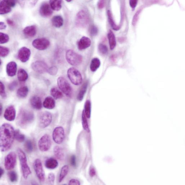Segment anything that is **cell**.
<instances>
[{
	"label": "cell",
	"instance_id": "22",
	"mask_svg": "<svg viewBox=\"0 0 185 185\" xmlns=\"http://www.w3.org/2000/svg\"><path fill=\"white\" fill-rule=\"evenodd\" d=\"M43 105L44 108L47 109H53L55 106V100L52 97H48L45 98L43 102Z\"/></svg>",
	"mask_w": 185,
	"mask_h": 185
},
{
	"label": "cell",
	"instance_id": "40",
	"mask_svg": "<svg viewBox=\"0 0 185 185\" xmlns=\"http://www.w3.org/2000/svg\"><path fill=\"white\" fill-rule=\"evenodd\" d=\"M8 176L11 182H15L17 181L18 176L17 173L15 171H12L8 172Z\"/></svg>",
	"mask_w": 185,
	"mask_h": 185
},
{
	"label": "cell",
	"instance_id": "33",
	"mask_svg": "<svg viewBox=\"0 0 185 185\" xmlns=\"http://www.w3.org/2000/svg\"><path fill=\"white\" fill-rule=\"evenodd\" d=\"M69 172V167L68 165H66L62 167L60 170V173L59 178V182H61L64 179L65 177L68 174Z\"/></svg>",
	"mask_w": 185,
	"mask_h": 185
},
{
	"label": "cell",
	"instance_id": "8",
	"mask_svg": "<svg viewBox=\"0 0 185 185\" xmlns=\"http://www.w3.org/2000/svg\"><path fill=\"white\" fill-rule=\"evenodd\" d=\"M52 141L51 136L46 134L43 136L40 139L38 143L39 149L41 152L47 151L51 148Z\"/></svg>",
	"mask_w": 185,
	"mask_h": 185
},
{
	"label": "cell",
	"instance_id": "53",
	"mask_svg": "<svg viewBox=\"0 0 185 185\" xmlns=\"http://www.w3.org/2000/svg\"><path fill=\"white\" fill-rule=\"evenodd\" d=\"M96 172L93 167H91L89 170V175L91 177H94L96 175Z\"/></svg>",
	"mask_w": 185,
	"mask_h": 185
},
{
	"label": "cell",
	"instance_id": "16",
	"mask_svg": "<svg viewBox=\"0 0 185 185\" xmlns=\"http://www.w3.org/2000/svg\"><path fill=\"white\" fill-rule=\"evenodd\" d=\"M16 116V111L13 105H10L5 111L4 117L5 119L12 122L15 120Z\"/></svg>",
	"mask_w": 185,
	"mask_h": 185
},
{
	"label": "cell",
	"instance_id": "14",
	"mask_svg": "<svg viewBox=\"0 0 185 185\" xmlns=\"http://www.w3.org/2000/svg\"><path fill=\"white\" fill-rule=\"evenodd\" d=\"M32 67L35 72L39 74H44L48 72V67L47 64L44 62L37 61L32 63Z\"/></svg>",
	"mask_w": 185,
	"mask_h": 185
},
{
	"label": "cell",
	"instance_id": "4",
	"mask_svg": "<svg viewBox=\"0 0 185 185\" xmlns=\"http://www.w3.org/2000/svg\"><path fill=\"white\" fill-rule=\"evenodd\" d=\"M57 83L59 88L64 94L69 97H71L73 93L72 88L66 79L63 77H59L57 80Z\"/></svg>",
	"mask_w": 185,
	"mask_h": 185
},
{
	"label": "cell",
	"instance_id": "38",
	"mask_svg": "<svg viewBox=\"0 0 185 185\" xmlns=\"http://www.w3.org/2000/svg\"><path fill=\"white\" fill-rule=\"evenodd\" d=\"M24 146L26 151L29 153H32L33 150V145L32 141L30 140H27L25 142Z\"/></svg>",
	"mask_w": 185,
	"mask_h": 185
},
{
	"label": "cell",
	"instance_id": "26",
	"mask_svg": "<svg viewBox=\"0 0 185 185\" xmlns=\"http://www.w3.org/2000/svg\"><path fill=\"white\" fill-rule=\"evenodd\" d=\"M0 6V14L1 15L6 14L11 11V7L8 6L5 0L1 1Z\"/></svg>",
	"mask_w": 185,
	"mask_h": 185
},
{
	"label": "cell",
	"instance_id": "23",
	"mask_svg": "<svg viewBox=\"0 0 185 185\" xmlns=\"http://www.w3.org/2000/svg\"><path fill=\"white\" fill-rule=\"evenodd\" d=\"M23 32L27 37H34L37 33V29L35 26H28L24 29Z\"/></svg>",
	"mask_w": 185,
	"mask_h": 185
},
{
	"label": "cell",
	"instance_id": "54",
	"mask_svg": "<svg viewBox=\"0 0 185 185\" xmlns=\"http://www.w3.org/2000/svg\"><path fill=\"white\" fill-rule=\"evenodd\" d=\"M71 159V165L73 167H75L76 165V158L75 155H72Z\"/></svg>",
	"mask_w": 185,
	"mask_h": 185
},
{
	"label": "cell",
	"instance_id": "39",
	"mask_svg": "<svg viewBox=\"0 0 185 185\" xmlns=\"http://www.w3.org/2000/svg\"><path fill=\"white\" fill-rule=\"evenodd\" d=\"M15 139L19 142H23L25 141V135L21 134L18 130H15Z\"/></svg>",
	"mask_w": 185,
	"mask_h": 185
},
{
	"label": "cell",
	"instance_id": "15",
	"mask_svg": "<svg viewBox=\"0 0 185 185\" xmlns=\"http://www.w3.org/2000/svg\"><path fill=\"white\" fill-rule=\"evenodd\" d=\"M31 53L30 49L24 46L19 50L17 56L21 61L25 63L28 61L30 58Z\"/></svg>",
	"mask_w": 185,
	"mask_h": 185
},
{
	"label": "cell",
	"instance_id": "12",
	"mask_svg": "<svg viewBox=\"0 0 185 185\" xmlns=\"http://www.w3.org/2000/svg\"><path fill=\"white\" fill-rule=\"evenodd\" d=\"M65 130L63 127H57L53 131V139L57 144H61L65 139Z\"/></svg>",
	"mask_w": 185,
	"mask_h": 185
},
{
	"label": "cell",
	"instance_id": "27",
	"mask_svg": "<svg viewBox=\"0 0 185 185\" xmlns=\"http://www.w3.org/2000/svg\"><path fill=\"white\" fill-rule=\"evenodd\" d=\"M108 38L110 49L113 50L116 46V40L115 35L111 30H110L108 34Z\"/></svg>",
	"mask_w": 185,
	"mask_h": 185
},
{
	"label": "cell",
	"instance_id": "6",
	"mask_svg": "<svg viewBox=\"0 0 185 185\" xmlns=\"http://www.w3.org/2000/svg\"><path fill=\"white\" fill-rule=\"evenodd\" d=\"M67 75L72 84L78 85L82 83L83 77L80 72L74 67L69 68L67 71Z\"/></svg>",
	"mask_w": 185,
	"mask_h": 185
},
{
	"label": "cell",
	"instance_id": "60",
	"mask_svg": "<svg viewBox=\"0 0 185 185\" xmlns=\"http://www.w3.org/2000/svg\"><path fill=\"white\" fill-rule=\"evenodd\" d=\"M67 2H70V1H72V0H67Z\"/></svg>",
	"mask_w": 185,
	"mask_h": 185
},
{
	"label": "cell",
	"instance_id": "19",
	"mask_svg": "<svg viewBox=\"0 0 185 185\" xmlns=\"http://www.w3.org/2000/svg\"><path fill=\"white\" fill-rule=\"evenodd\" d=\"M17 70V64L15 62L12 61L7 64L6 66V72L8 76L13 77L15 75Z\"/></svg>",
	"mask_w": 185,
	"mask_h": 185
},
{
	"label": "cell",
	"instance_id": "24",
	"mask_svg": "<svg viewBox=\"0 0 185 185\" xmlns=\"http://www.w3.org/2000/svg\"><path fill=\"white\" fill-rule=\"evenodd\" d=\"M53 153L57 158L60 160H63L65 158V154L63 149L61 147L57 146L53 149Z\"/></svg>",
	"mask_w": 185,
	"mask_h": 185
},
{
	"label": "cell",
	"instance_id": "48",
	"mask_svg": "<svg viewBox=\"0 0 185 185\" xmlns=\"http://www.w3.org/2000/svg\"><path fill=\"white\" fill-rule=\"evenodd\" d=\"M55 179V175L53 173H50L48 174V180L50 184L53 185L54 184Z\"/></svg>",
	"mask_w": 185,
	"mask_h": 185
},
{
	"label": "cell",
	"instance_id": "36",
	"mask_svg": "<svg viewBox=\"0 0 185 185\" xmlns=\"http://www.w3.org/2000/svg\"><path fill=\"white\" fill-rule=\"evenodd\" d=\"M84 111L86 116L88 119L90 118L91 112V105L90 101L87 100L86 102L84 105Z\"/></svg>",
	"mask_w": 185,
	"mask_h": 185
},
{
	"label": "cell",
	"instance_id": "59",
	"mask_svg": "<svg viewBox=\"0 0 185 185\" xmlns=\"http://www.w3.org/2000/svg\"><path fill=\"white\" fill-rule=\"evenodd\" d=\"M3 111V106L1 104V105H0V115H1V114H2Z\"/></svg>",
	"mask_w": 185,
	"mask_h": 185
},
{
	"label": "cell",
	"instance_id": "17",
	"mask_svg": "<svg viewBox=\"0 0 185 185\" xmlns=\"http://www.w3.org/2000/svg\"><path fill=\"white\" fill-rule=\"evenodd\" d=\"M39 13L41 16L47 17L52 14L53 11L50 5L47 3H44L41 5Z\"/></svg>",
	"mask_w": 185,
	"mask_h": 185
},
{
	"label": "cell",
	"instance_id": "56",
	"mask_svg": "<svg viewBox=\"0 0 185 185\" xmlns=\"http://www.w3.org/2000/svg\"><path fill=\"white\" fill-rule=\"evenodd\" d=\"M7 27L6 24L4 22H0V29L1 30H4Z\"/></svg>",
	"mask_w": 185,
	"mask_h": 185
},
{
	"label": "cell",
	"instance_id": "31",
	"mask_svg": "<svg viewBox=\"0 0 185 185\" xmlns=\"http://www.w3.org/2000/svg\"><path fill=\"white\" fill-rule=\"evenodd\" d=\"M101 65V62L100 60L97 58H94L91 60L90 66L91 70L92 72L96 71L99 68Z\"/></svg>",
	"mask_w": 185,
	"mask_h": 185
},
{
	"label": "cell",
	"instance_id": "1",
	"mask_svg": "<svg viewBox=\"0 0 185 185\" xmlns=\"http://www.w3.org/2000/svg\"><path fill=\"white\" fill-rule=\"evenodd\" d=\"M15 131L13 127L7 123L3 124L0 128V149L4 152L9 150L15 139Z\"/></svg>",
	"mask_w": 185,
	"mask_h": 185
},
{
	"label": "cell",
	"instance_id": "20",
	"mask_svg": "<svg viewBox=\"0 0 185 185\" xmlns=\"http://www.w3.org/2000/svg\"><path fill=\"white\" fill-rule=\"evenodd\" d=\"M30 103L32 108L36 110H41L42 108L41 100L39 97H32L30 100Z\"/></svg>",
	"mask_w": 185,
	"mask_h": 185
},
{
	"label": "cell",
	"instance_id": "5",
	"mask_svg": "<svg viewBox=\"0 0 185 185\" xmlns=\"http://www.w3.org/2000/svg\"><path fill=\"white\" fill-rule=\"evenodd\" d=\"M66 58L68 63L74 66L80 65L83 61L82 56L72 50H69L67 51Z\"/></svg>",
	"mask_w": 185,
	"mask_h": 185
},
{
	"label": "cell",
	"instance_id": "10",
	"mask_svg": "<svg viewBox=\"0 0 185 185\" xmlns=\"http://www.w3.org/2000/svg\"><path fill=\"white\" fill-rule=\"evenodd\" d=\"M17 162V155L15 152L9 153L5 157L4 167L6 170H10L15 168Z\"/></svg>",
	"mask_w": 185,
	"mask_h": 185
},
{
	"label": "cell",
	"instance_id": "18",
	"mask_svg": "<svg viewBox=\"0 0 185 185\" xmlns=\"http://www.w3.org/2000/svg\"><path fill=\"white\" fill-rule=\"evenodd\" d=\"M91 45V41L89 38L83 37L79 41L77 44L78 48L80 50L85 49Z\"/></svg>",
	"mask_w": 185,
	"mask_h": 185
},
{
	"label": "cell",
	"instance_id": "41",
	"mask_svg": "<svg viewBox=\"0 0 185 185\" xmlns=\"http://www.w3.org/2000/svg\"><path fill=\"white\" fill-rule=\"evenodd\" d=\"M10 53V50L8 48L1 46H0V55L2 57H5Z\"/></svg>",
	"mask_w": 185,
	"mask_h": 185
},
{
	"label": "cell",
	"instance_id": "32",
	"mask_svg": "<svg viewBox=\"0 0 185 185\" xmlns=\"http://www.w3.org/2000/svg\"><path fill=\"white\" fill-rule=\"evenodd\" d=\"M108 15L109 22L110 25L111 26L112 28L115 30H118L120 28V26L117 25L115 23V21L113 19V16H112V13L109 10L108 11Z\"/></svg>",
	"mask_w": 185,
	"mask_h": 185
},
{
	"label": "cell",
	"instance_id": "44",
	"mask_svg": "<svg viewBox=\"0 0 185 185\" xmlns=\"http://www.w3.org/2000/svg\"><path fill=\"white\" fill-rule=\"evenodd\" d=\"M98 29L96 26L94 25L91 26L89 29V33L91 36H95L96 35L98 34Z\"/></svg>",
	"mask_w": 185,
	"mask_h": 185
},
{
	"label": "cell",
	"instance_id": "28",
	"mask_svg": "<svg viewBox=\"0 0 185 185\" xmlns=\"http://www.w3.org/2000/svg\"><path fill=\"white\" fill-rule=\"evenodd\" d=\"M28 93V88L26 86H22L17 91V95L18 97L24 98L27 97Z\"/></svg>",
	"mask_w": 185,
	"mask_h": 185
},
{
	"label": "cell",
	"instance_id": "25",
	"mask_svg": "<svg viewBox=\"0 0 185 185\" xmlns=\"http://www.w3.org/2000/svg\"><path fill=\"white\" fill-rule=\"evenodd\" d=\"M51 21L52 25L57 28H60L63 25V18L60 15H55L52 18Z\"/></svg>",
	"mask_w": 185,
	"mask_h": 185
},
{
	"label": "cell",
	"instance_id": "49",
	"mask_svg": "<svg viewBox=\"0 0 185 185\" xmlns=\"http://www.w3.org/2000/svg\"><path fill=\"white\" fill-rule=\"evenodd\" d=\"M137 3L138 1H136V0H131V1H129L130 6L132 8L133 10V11L136 6H137Z\"/></svg>",
	"mask_w": 185,
	"mask_h": 185
},
{
	"label": "cell",
	"instance_id": "58",
	"mask_svg": "<svg viewBox=\"0 0 185 185\" xmlns=\"http://www.w3.org/2000/svg\"><path fill=\"white\" fill-rule=\"evenodd\" d=\"M4 173V170H3L2 167H1L0 169V178H1Z\"/></svg>",
	"mask_w": 185,
	"mask_h": 185
},
{
	"label": "cell",
	"instance_id": "21",
	"mask_svg": "<svg viewBox=\"0 0 185 185\" xmlns=\"http://www.w3.org/2000/svg\"><path fill=\"white\" fill-rule=\"evenodd\" d=\"M45 165L46 168L54 169L57 167L58 163L56 159L51 157L46 160L45 162Z\"/></svg>",
	"mask_w": 185,
	"mask_h": 185
},
{
	"label": "cell",
	"instance_id": "7",
	"mask_svg": "<svg viewBox=\"0 0 185 185\" xmlns=\"http://www.w3.org/2000/svg\"><path fill=\"white\" fill-rule=\"evenodd\" d=\"M89 21V17L87 12L84 10L78 12L76 15L75 24L79 27H84L87 26Z\"/></svg>",
	"mask_w": 185,
	"mask_h": 185
},
{
	"label": "cell",
	"instance_id": "51",
	"mask_svg": "<svg viewBox=\"0 0 185 185\" xmlns=\"http://www.w3.org/2000/svg\"><path fill=\"white\" fill-rule=\"evenodd\" d=\"M17 85L18 84L16 82H13L9 85L8 87L10 91H13L17 87Z\"/></svg>",
	"mask_w": 185,
	"mask_h": 185
},
{
	"label": "cell",
	"instance_id": "35",
	"mask_svg": "<svg viewBox=\"0 0 185 185\" xmlns=\"http://www.w3.org/2000/svg\"><path fill=\"white\" fill-rule=\"evenodd\" d=\"M87 86L88 83H85L83 85L82 88H81L77 96V99L79 101H82L83 99L84 95L86 92V90H87Z\"/></svg>",
	"mask_w": 185,
	"mask_h": 185
},
{
	"label": "cell",
	"instance_id": "3",
	"mask_svg": "<svg viewBox=\"0 0 185 185\" xmlns=\"http://www.w3.org/2000/svg\"><path fill=\"white\" fill-rule=\"evenodd\" d=\"M20 165L23 177L25 179L28 178L29 175L32 173L27 162V159L26 154L21 149L18 148L17 150Z\"/></svg>",
	"mask_w": 185,
	"mask_h": 185
},
{
	"label": "cell",
	"instance_id": "42",
	"mask_svg": "<svg viewBox=\"0 0 185 185\" xmlns=\"http://www.w3.org/2000/svg\"><path fill=\"white\" fill-rule=\"evenodd\" d=\"M10 38L8 35L4 33H0V43L1 44H4L7 43L9 41Z\"/></svg>",
	"mask_w": 185,
	"mask_h": 185
},
{
	"label": "cell",
	"instance_id": "13",
	"mask_svg": "<svg viewBox=\"0 0 185 185\" xmlns=\"http://www.w3.org/2000/svg\"><path fill=\"white\" fill-rule=\"evenodd\" d=\"M50 41L45 38H40L34 40L32 43L34 47L40 51L46 50L50 46Z\"/></svg>",
	"mask_w": 185,
	"mask_h": 185
},
{
	"label": "cell",
	"instance_id": "45",
	"mask_svg": "<svg viewBox=\"0 0 185 185\" xmlns=\"http://www.w3.org/2000/svg\"><path fill=\"white\" fill-rule=\"evenodd\" d=\"M0 86H1V87H0V89H1V90H0V91H1L0 94H1V97L4 99V98H6L7 95L6 91H5L4 85L1 82H0Z\"/></svg>",
	"mask_w": 185,
	"mask_h": 185
},
{
	"label": "cell",
	"instance_id": "30",
	"mask_svg": "<svg viewBox=\"0 0 185 185\" xmlns=\"http://www.w3.org/2000/svg\"><path fill=\"white\" fill-rule=\"evenodd\" d=\"M49 4L52 10L55 11H59L62 8V1L60 0H51Z\"/></svg>",
	"mask_w": 185,
	"mask_h": 185
},
{
	"label": "cell",
	"instance_id": "52",
	"mask_svg": "<svg viewBox=\"0 0 185 185\" xmlns=\"http://www.w3.org/2000/svg\"><path fill=\"white\" fill-rule=\"evenodd\" d=\"M6 3L8 4V6H9L11 7H13L15 6V4H16V1H6Z\"/></svg>",
	"mask_w": 185,
	"mask_h": 185
},
{
	"label": "cell",
	"instance_id": "43",
	"mask_svg": "<svg viewBox=\"0 0 185 185\" xmlns=\"http://www.w3.org/2000/svg\"><path fill=\"white\" fill-rule=\"evenodd\" d=\"M98 49L100 53L103 54H106L108 52V49L107 46L103 44H100L98 46Z\"/></svg>",
	"mask_w": 185,
	"mask_h": 185
},
{
	"label": "cell",
	"instance_id": "50",
	"mask_svg": "<svg viewBox=\"0 0 185 185\" xmlns=\"http://www.w3.org/2000/svg\"><path fill=\"white\" fill-rule=\"evenodd\" d=\"M80 183L78 180L76 179H71L69 181V185H80Z\"/></svg>",
	"mask_w": 185,
	"mask_h": 185
},
{
	"label": "cell",
	"instance_id": "47",
	"mask_svg": "<svg viewBox=\"0 0 185 185\" xmlns=\"http://www.w3.org/2000/svg\"><path fill=\"white\" fill-rule=\"evenodd\" d=\"M141 10H138V11L136 12L135 15H134L132 20V24L133 25L135 26L136 25V22L138 21V18H139V14L141 13Z\"/></svg>",
	"mask_w": 185,
	"mask_h": 185
},
{
	"label": "cell",
	"instance_id": "11",
	"mask_svg": "<svg viewBox=\"0 0 185 185\" xmlns=\"http://www.w3.org/2000/svg\"><path fill=\"white\" fill-rule=\"evenodd\" d=\"M33 166L35 172L39 181L41 182H44L45 180V174L41 161L39 159H37L34 162Z\"/></svg>",
	"mask_w": 185,
	"mask_h": 185
},
{
	"label": "cell",
	"instance_id": "29",
	"mask_svg": "<svg viewBox=\"0 0 185 185\" xmlns=\"http://www.w3.org/2000/svg\"><path fill=\"white\" fill-rule=\"evenodd\" d=\"M17 77L20 82H25L28 79V74L24 69H21L18 71Z\"/></svg>",
	"mask_w": 185,
	"mask_h": 185
},
{
	"label": "cell",
	"instance_id": "34",
	"mask_svg": "<svg viewBox=\"0 0 185 185\" xmlns=\"http://www.w3.org/2000/svg\"><path fill=\"white\" fill-rule=\"evenodd\" d=\"M51 94L55 99H61L63 97V93L56 88H53L51 90Z\"/></svg>",
	"mask_w": 185,
	"mask_h": 185
},
{
	"label": "cell",
	"instance_id": "9",
	"mask_svg": "<svg viewBox=\"0 0 185 185\" xmlns=\"http://www.w3.org/2000/svg\"><path fill=\"white\" fill-rule=\"evenodd\" d=\"M52 120V116L50 112L48 111H44L42 112L39 117V127L41 128H45L51 124Z\"/></svg>",
	"mask_w": 185,
	"mask_h": 185
},
{
	"label": "cell",
	"instance_id": "55",
	"mask_svg": "<svg viewBox=\"0 0 185 185\" xmlns=\"http://www.w3.org/2000/svg\"><path fill=\"white\" fill-rule=\"evenodd\" d=\"M98 8L100 9H102L105 6V1H100L98 3Z\"/></svg>",
	"mask_w": 185,
	"mask_h": 185
},
{
	"label": "cell",
	"instance_id": "57",
	"mask_svg": "<svg viewBox=\"0 0 185 185\" xmlns=\"http://www.w3.org/2000/svg\"><path fill=\"white\" fill-rule=\"evenodd\" d=\"M7 22L8 25L10 26H14L15 25L14 22L13 20L10 19H8L7 20Z\"/></svg>",
	"mask_w": 185,
	"mask_h": 185
},
{
	"label": "cell",
	"instance_id": "37",
	"mask_svg": "<svg viewBox=\"0 0 185 185\" xmlns=\"http://www.w3.org/2000/svg\"><path fill=\"white\" fill-rule=\"evenodd\" d=\"M82 122L83 128L86 132L89 133L90 129L87 120V117H86L84 110H83L82 114Z\"/></svg>",
	"mask_w": 185,
	"mask_h": 185
},
{
	"label": "cell",
	"instance_id": "46",
	"mask_svg": "<svg viewBox=\"0 0 185 185\" xmlns=\"http://www.w3.org/2000/svg\"><path fill=\"white\" fill-rule=\"evenodd\" d=\"M58 70V69L57 67L53 66L48 69V72L50 75L54 76L57 73Z\"/></svg>",
	"mask_w": 185,
	"mask_h": 185
},
{
	"label": "cell",
	"instance_id": "2",
	"mask_svg": "<svg viewBox=\"0 0 185 185\" xmlns=\"http://www.w3.org/2000/svg\"><path fill=\"white\" fill-rule=\"evenodd\" d=\"M34 119V114L32 111L22 108L19 112L17 122L21 127L26 128L33 122Z\"/></svg>",
	"mask_w": 185,
	"mask_h": 185
}]
</instances>
